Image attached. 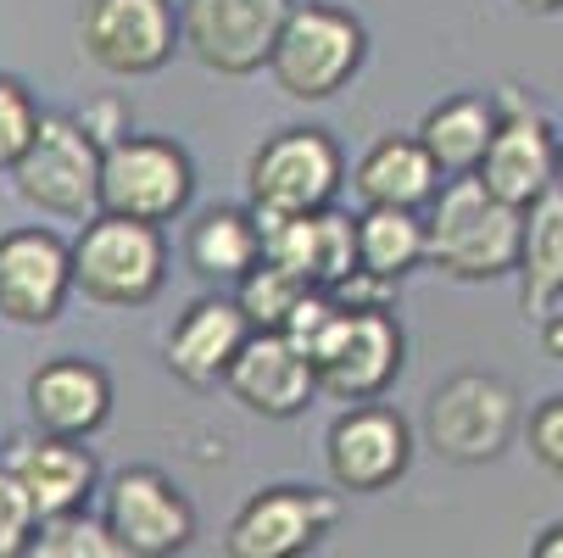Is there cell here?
Returning a JSON list of instances; mask_svg holds the SVG:
<instances>
[{
	"label": "cell",
	"instance_id": "33",
	"mask_svg": "<svg viewBox=\"0 0 563 558\" xmlns=\"http://www.w3.org/2000/svg\"><path fill=\"white\" fill-rule=\"evenodd\" d=\"M514 7H525V12L547 18V12H563V0H514Z\"/></svg>",
	"mask_w": 563,
	"mask_h": 558
},
{
	"label": "cell",
	"instance_id": "27",
	"mask_svg": "<svg viewBox=\"0 0 563 558\" xmlns=\"http://www.w3.org/2000/svg\"><path fill=\"white\" fill-rule=\"evenodd\" d=\"M34 123H40V107H34L29 85L12 73H0V174L18 163V151L29 145Z\"/></svg>",
	"mask_w": 563,
	"mask_h": 558
},
{
	"label": "cell",
	"instance_id": "18",
	"mask_svg": "<svg viewBox=\"0 0 563 558\" xmlns=\"http://www.w3.org/2000/svg\"><path fill=\"white\" fill-rule=\"evenodd\" d=\"M29 419L45 436H78L90 441L107 419H112V374L96 358H45L29 374Z\"/></svg>",
	"mask_w": 563,
	"mask_h": 558
},
{
	"label": "cell",
	"instance_id": "5",
	"mask_svg": "<svg viewBox=\"0 0 563 558\" xmlns=\"http://www.w3.org/2000/svg\"><path fill=\"white\" fill-rule=\"evenodd\" d=\"M196 196V163L168 134H118L101 145V190L96 212L140 218V223H174Z\"/></svg>",
	"mask_w": 563,
	"mask_h": 558
},
{
	"label": "cell",
	"instance_id": "25",
	"mask_svg": "<svg viewBox=\"0 0 563 558\" xmlns=\"http://www.w3.org/2000/svg\"><path fill=\"white\" fill-rule=\"evenodd\" d=\"M234 307L246 313V325L252 330H285V318H290V307L312 291L301 274H290L285 263H274V258H257L246 274H240L234 285Z\"/></svg>",
	"mask_w": 563,
	"mask_h": 558
},
{
	"label": "cell",
	"instance_id": "20",
	"mask_svg": "<svg viewBox=\"0 0 563 558\" xmlns=\"http://www.w3.org/2000/svg\"><path fill=\"white\" fill-rule=\"evenodd\" d=\"M441 179L446 174L419 145V134H379L352 168V190L363 196V207H413V212H424L430 196L441 190Z\"/></svg>",
	"mask_w": 563,
	"mask_h": 558
},
{
	"label": "cell",
	"instance_id": "32",
	"mask_svg": "<svg viewBox=\"0 0 563 558\" xmlns=\"http://www.w3.org/2000/svg\"><path fill=\"white\" fill-rule=\"evenodd\" d=\"M530 552H536V558H563V525H547V530L536 536Z\"/></svg>",
	"mask_w": 563,
	"mask_h": 558
},
{
	"label": "cell",
	"instance_id": "24",
	"mask_svg": "<svg viewBox=\"0 0 563 558\" xmlns=\"http://www.w3.org/2000/svg\"><path fill=\"white\" fill-rule=\"evenodd\" d=\"M357 269L401 285L413 269H424V212L413 207H363L352 218Z\"/></svg>",
	"mask_w": 563,
	"mask_h": 558
},
{
	"label": "cell",
	"instance_id": "2",
	"mask_svg": "<svg viewBox=\"0 0 563 558\" xmlns=\"http://www.w3.org/2000/svg\"><path fill=\"white\" fill-rule=\"evenodd\" d=\"M363 56L368 29L357 12L335 7V0H290L268 51V73L290 101H330L357 78Z\"/></svg>",
	"mask_w": 563,
	"mask_h": 558
},
{
	"label": "cell",
	"instance_id": "17",
	"mask_svg": "<svg viewBox=\"0 0 563 558\" xmlns=\"http://www.w3.org/2000/svg\"><path fill=\"white\" fill-rule=\"evenodd\" d=\"M7 469L18 474V486L34 508V519H56L73 508H90V497L101 492V463L78 436H23L7 452Z\"/></svg>",
	"mask_w": 563,
	"mask_h": 558
},
{
	"label": "cell",
	"instance_id": "14",
	"mask_svg": "<svg viewBox=\"0 0 563 558\" xmlns=\"http://www.w3.org/2000/svg\"><path fill=\"white\" fill-rule=\"evenodd\" d=\"M552 156H558V129L547 123L541 107H530L519 90L497 96V129L479 151L474 179L508 207H530L552 185Z\"/></svg>",
	"mask_w": 563,
	"mask_h": 558
},
{
	"label": "cell",
	"instance_id": "26",
	"mask_svg": "<svg viewBox=\"0 0 563 558\" xmlns=\"http://www.w3.org/2000/svg\"><path fill=\"white\" fill-rule=\"evenodd\" d=\"M29 552H34V558H123L118 541H112V530H107L101 514H90V508L40 519Z\"/></svg>",
	"mask_w": 563,
	"mask_h": 558
},
{
	"label": "cell",
	"instance_id": "22",
	"mask_svg": "<svg viewBox=\"0 0 563 558\" xmlns=\"http://www.w3.org/2000/svg\"><path fill=\"white\" fill-rule=\"evenodd\" d=\"M263 258V229L252 207H207L190 229H185V263L196 280L207 285H234L252 263Z\"/></svg>",
	"mask_w": 563,
	"mask_h": 558
},
{
	"label": "cell",
	"instance_id": "23",
	"mask_svg": "<svg viewBox=\"0 0 563 558\" xmlns=\"http://www.w3.org/2000/svg\"><path fill=\"white\" fill-rule=\"evenodd\" d=\"M492 129H497V96L463 90V96H446V101H435L424 112L419 145L435 156V168L452 179V174H474L479 168V151H486Z\"/></svg>",
	"mask_w": 563,
	"mask_h": 558
},
{
	"label": "cell",
	"instance_id": "12",
	"mask_svg": "<svg viewBox=\"0 0 563 558\" xmlns=\"http://www.w3.org/2000/svg\"><path fill=\"white\" fill-rule=\"evenodd\" d=\"M341 525V492L324 486H263L229 519V558H301Z\"/></svg>",
	"mask_w": 563,
	"mask_h": 558
},
{
	"label": "cell",
	"instance_id": "11",
	"mask_svg": "<svg viewBox=\"0 0 563 558\" xmlns=\"http://www.w3.org/2000/svg\"><path fill=\"white\" fill-rule=\"evenodd\" d=\"M290 0H179V51L218 78H252L268 67Z\"/></svg>",
	"mask_w": 563,
	"mask_h": 558
},
{
	"label": "cell",
	"instance_id": "9",
	"mask_svg": "<svg viewBox=\"0 0 563 558\" xmlns=\"http://www.w3.org/2000/svg\"><path fill=\"white\" fill-rule=\"evenodd\" d=\"M101 525L123 558H174L196 541V508L174 486V474L129 463L101 486Z\"/></svg>",
	"mask_w": 563,
	"mask_h": 558
},
{
	"label": "cell",
	"instance_id": "28",
	"mask_svg": "<svg viewBox=\"0 0 563 558\" xmlns=\"http://www.w3.org/2000/svg\"><path fill=\"white\" fill-rule=\"evenodd\" d=\"M34 508H29V497H23V486H18V474L0 463V558H18V552H29V541H34Z\"/></svg>",
	"mask_w": 563,
	"mask_h": 558
},
{
	"label": "cell",
	"instance_id": "30",
	"mask_svg": "<svg viewBox=\"0 0 563 558\" xmlns=\"http://www.w3.org/2000/svg\"><path fill=\"white\" fill-rule=\"evenodd\" d=\"M78 123H85V134L96 140V145H112L118 134H129L134 129V118H129V101H118V96H101V101H85L73 112Z\"/></svg>",
	"mask_w": 563,
	"mask_h": 558
},
{
	"label": "cell",
	"instance_id": "29",
	"mask_svg": "<svg viewBox=\"0 0 563 558\" xmlns=\"http://www.w3.org/2000/svg\"><path fill=\"white\" fill-rule=\"evenodd\" d=\"M530 458L563 474V391L530 408Z\"/></svg>",
	"mask_w": 563,
	"mask_h": 558
},
{
	"label": "cell",
	"instance_id": "21",
	"mask_svg": "<svg viewBox=\"0 0 563 558\" xmlns=\"http://www.w3.org/2000/svg\"><path fill=\"white\" fill-rule=\"evenodd\" d=\"M514 274H519V307H525V318H536V325H541V318L563 302V185H547L525 207Z\"/></svg>",
	"mask_w": 563,
	"mask_h": 558
},
{
	"label": "cell",
	"instance_id": "13",
	"mask_svg": "<svg viewBox=\"0 0 563 558\" xmlns=\"http://www.w3.org/2000/svg\"><path fill=\"white\" fill-rule=\"evenodd\" d=\"M324 463H330L335 492H352V497L390 492L413 463V425L396 408H385L379 396L352 403L346 414H335L324 436Z\"/></svg>",
	"mask_w": 563,
	"mask_h": 558
},
{
	"label": "cell",
	"instance_id": "6",
	"mask_svg": "<svg viewBox=\"0 0 563 558\" xmlns=\"http://www.w3.org/2000/svg\"><path fill=\"white\" fill-rule=\"evenodd\" d=\"M346 185V156L341 145L312 129V123H290V129H274L246 163V196L257 212H279V218H296V212H318V207H335Z\"/></svg>",
	"mask_w": 563,
	"mask_h": 558
},
{
	"label": "cell",
	"instance_id": "7",
	"mask_svg": "<svg viewBox=\"0 0 563 558\" xmlns=\"http://www.w3.org/2000/svg\"><path fill=\"white\" fill-rule=\"evenodd\" d=\"M514 430H519V396L497 374L463 369V374H452L430 391L424 441L446 463H492V458L508 452Z\"/></svg>",
	"mask_w": 563,
	"mask_h": 558
},
{
	"label": "cell",
	"instance_id": "16",
	"mask_svg": "<svg viewBox=\"0 0 563 558\" xmlns=\"http://www.w3.org/2000/svg\"><path fill=\"white\" fill-rule=\"evenodd\" d=\"M223 385L234 391V403L246 414L296 419V414L312 408V396H318V369L285 330H252L246 341H240Z\"/></svg>",
	"mask_w": 563,
	"mask_h": 558
},
{
	"label": "cell",
	"instance_id": "31",
	"mask_svg": "<svg viewBox=\"0 0 563 558\" xmlns=\"http://www.w3.org/2000/svg\"><path fill=\"white\" fill-rule=\"evenodd\" d=\"M541 347H547V352L563 363V302H558V307L541 318Z\"/></svg>",
	"mask_w": 563,
	"mask_h": 558
},
{
	"label": "cell",
	"instance_id": "8",
	"mask_svg": "<svg viewBox=\"0 0 563 558\" xmlns=\"http://www.w3.org/2000/svg\"><path fill=\"white\" fill-rule=\"evenodd\" d=\"M318 369V391L335 403H368L385 396L390 380L408 363V336H401L390 307H341L335 325L307 352Z\"/></svg>",
	"mask_w": 563,
	"mask_h": 558
},
{
	"label": "cell",
	"instance_id": "1",
	"mask_svg": "<svg viewBox=\"0 0 563 558\" xmlns=\"http://www.w3.org/2000/svg\"><path fill=\"white\" fill-rule=\"evenodd\" d=\"M519 223L525 207H508L474 174L441 179V190L424 207V263L446 280H503L519 258Z\"/></svg>",
	"mask_w": 563,
	"mask_h": 558
},
{
	"label": "cell",
	"instance_id": "3",
	"mask_svg": "<svg viewBox=\"0 0 563 558\" xmlns=\"http://www.w3.org/2000/svg\"><path fill=\"white\" fill-rule=\"evenodd\" d=\"M67 258H73V291L96 307H145L168 285L163 223L90 212L78 241H67Z\"/></svg>",
	"mask_w": 563,
	"mask_h": 558
},
{
	"label": "cell",
	"instance_id": "19",
	"mask_svg": "<svg viewBox=\"0 0 563 558\" xmlns=\"http://www.w3.org/2000/svg\"><path fill=\"white\" fill-rule=\"evenodd\" d=\"M246 336H252V325L234 307V296H196L168 330V347H163L168 374L190 391H212V385H223Z\"/></svg>",
	"mask_w": 563,
	"mask_h": 558
},
{
	"label": "cell",
	"instance_id": "4",
	"mask_svg": "<svg viewBox=\"0 0 563 558\" xmlns=\"http://www.w3.org/2000/svg\"><path fill=\"white\" fill-rule=\"evenodd\" d=\"M18 196L40 207L45 218H73L85 223L101 201V145L85 134L73 112H40L29 145L18 151V163L7 168Z\"/></svg>",
	"mask_w": 563,
	"mask_h": 558
},
{
	"label": "cell",
	"instance_id": "15",
	"mask_svg": "<svg viewBox=\"0 0 563 558\" xmlns=\"http://www.w3.org/2000/svg\"><path fill=\"white\" fill-rule=\"evenodd\" d=\"M73 296V258L56 229H7L0 234V318L23 330H45Z\"/></svg>",
	"mask_w": 563,
	"mask_h": 558
},
{
	"label": "cell",
	"instance_id": "34",
	"mask_svg": "<svg viewBox=\"0 0 563 558\" xmlns=\"http://www.w3.org/2000/svg\"><path fill=\"white\" fill-rule=\"evenodd\" d=\"M552 185H563V134H558V156H552Z\"/></svg>",
	"mask_w": 563,
	"mask_h": 558
},
{
	"label": "cell",
	"instance_id": "10",
	"mask_svg": "<svg viewBox=\"0 0 563 558\" xmlns=\"http://www.w3.org/2000/svg\"><path fill=\"white\" fill-rule=\"evenodd\" d=\"M78 45L112 78H151L179 56V7L174 0H85Z\"/></svg>",
	"mask_w": 563,
	"mask_h": 558
}]
</instances>
